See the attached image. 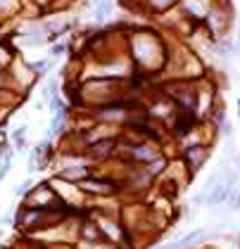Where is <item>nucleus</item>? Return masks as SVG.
<instances>
[{"mask_svg":"<svg viewBox=\"0 0 240 249\" xmlns=\"http://www.w3.org/2000/svg\"><path fill=\"white\" fill-rule=\"evenodd\" d=\"M233 209H240V195L233 197Z\"/></svg>","mask_w":240,"mask_h":249,"instance_id":"obj_1","label":"nucleus"},{"mask_svg":"<svg viewBox=\"0 0 240 249\" xmlns=\"http://www.w3.org/2000/svg\"><path fill=\"white\" fill-rule=\"evenodd\" d=\"M238 242H240V240H238Z\"/></svg>","mask_w":240,"mask_h":249,"instance_id":"obj_2","label":"nucleus"}]
</instances>
